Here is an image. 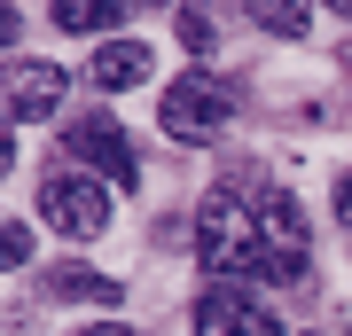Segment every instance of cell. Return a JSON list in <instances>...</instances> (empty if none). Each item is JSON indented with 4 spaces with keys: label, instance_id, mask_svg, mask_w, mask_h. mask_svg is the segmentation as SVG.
<instances>
[{
    "label": "cell",
    "instance_id": "1",
    "mask_svg": "<svg viewBox=\"0 0 352 336\" xmlns=\"http://www.w3.org/2000/svg\"><path fill=\"white\" fill-rule=\"evenodd\" d=\"M196 258L212 282H298L305 274V212L274 180H219L196 203Z\"/></svg>",
    "mask_w": 352,
    "mask_h": 336
},
{
    "label": "cell",
    "instance_id": "2",
    "mask_svg": "<svg viewBox=\"0 0 352 336\" xmlns=\"http://www.w3.org/2000/svg\"><path fill=\"white\" fill-rule=\"evenodd\" d=\"M39 219H47L55 235L87 243V235H102V227H110V188L63 157V164H47V172H39Z\"/></svg>",
    "mask_w": 352,
    "mask_h": 336
},
{
    "label": "cell",
    "instance_id": "3",
    "mask_svg": "<svg viewBox=\"0 0 352 336\" xmlns=\"http://www.w3.org/2000/svg\"><path fill=\"white\" fill-rule=\"evenodd\" d=\"M227 110H235V102H227V87H212V78L204 71H188V78H173V87H164V102H157V117H164V133L173 141H219L227 133Z\"/></svg>",
    "mask_w": 352,
    "mask_h": 336
},
{
    "label": "cell",
    "instance_id": "4",
    "mask_svg": "<svg viewBox=\"0 0 352 336\" xmlns=\"http://www.w3.org/2000/svg\"><path fill=\"white\" fill-rule=\"evenodd\" d=\"M63 157L71 164H87V172L102 180V188H133L141 180V164H133V141L118 133V117H71V133H63Z\"/></svg>",
    "mask_w": 352,
    "mask_h": 336
},
{
    "label": "cell",
    "instance_id": "5",
    "mask_svg": "<svg viewBox=\"0 0 352 336\" xmlns=\"http://www.w3.org/2000/svg\"><path fill=\"white\" fill-rule=\"evenodd\" d=\"M63 87H71V78L55 71V63H32V55L0 63V125H32V117H55V110H63Z\"/></svg>",
    "mask_w": 352,
    "mask_h": 336
},
{
    "label": "cell",
    "instance_id": "6",
    "mask_svg": "<svg viewBox=\"0 0 352 336\" xmlns=\"http://www.w3.org/2000/svg\"><path fill=\"white\" fill-rule=\"evenodd\" d=\"M196 336H282V321H274V305H266L258 289L212 282L196 298Z\"/></svg>",
    "mask_w": 352,
    "mask_h": 336
},
{
    "label": "cell",
    "instance_id": "7",
    "mask_svg": "<svg viewBox=\"0 0 352 336\" xmlns=\"http://www.w3.org/2000/svg\"><path fill=\"white\" fill-rule=\"evenodd\" d=\"M87 71H94V87H102V94H126V87H149V71H157V55L141 47V39H102Z\"/></svg>",
    "mask_w": 352,
    "mask_h": 336
},
{
    "label": "cell",
    "instance_id": "8",
    "mask_svg": "<svg viewBox=\"0 0 352 336\" xmlns=\"http://www.w3.org/2000/svg\"><path fill=\"white\" fill-rule=\"evenodd\" d=\"M133 0H55V24L63 32H110Z\"/></svg>",
    "mask_w": 352,
    "mask_h": 336
},
{
    "label": "cell",
    "instance_id": "9",
    "mask_svg": "<svg viewBox=\"0 0 352 336\" xmlns=\"http://www.w3.org/2000/svg\"><path fill=\"white\" fill-rule=\"evenodd\" d=\"M243 8H251V24H266L274 39H298L314 24V0H243Z\"/></svg>",
    "mask_w": 352,
    "mask_h": 336
},
{
    "label": "cell",
    "instance_id": "10",
    "mask_svg": "<svg viewBox=\"0 0 352 336\" xmlns=\"http://www.w3.org/2000/svg\"><path fill=\"white\" fill-rule=\"evenodd\" d=\"M47 289H55V298H87V305H118V282L110 274H87V266H55Z\"/></svg>",
    "mask_w": 352,
    "mask_h": 336
},
{
    "label": "cell",
    "instance_id": "11",
    "mask_svg": "<svg viewBox=\"0 0 352 336\" xmlns=\"http://www.w3.org/2000/svg\"><path fill=\"white\" fill-rule=\"evenodd\" d=\"M24 258H32V235H24L16 219H0V274H16Z\"/></svg>",
    "mask_w": 352,
    "mask_h": 336
},
{
    "label": "cell",
    "instance_id": "12",
    "mask_svg": "<svg viewBox=\"0 0 352 336\" xmlns=\"http://www.w3.org/2000/svg\"><path fill=\"white\" fill-rule=\"evenodd\" d=\"M180 39H188L196 55L212 47V39H219V24H212V8H180Z\"/></svg>",
    "mask_w": 352,
    "mask_h": 336
},
{
    "label": "cell",
    "instance_id": "13",
    "mask_svg": "<svg viewBox=\"0 0 352 336\" xmlns=\"http://www.w3.org/2000/svg\"><path fill=\"white\" fill-rule=\"evenodd\" d=\"M16 39H24V24H16V8L0 0V47H16Z\"/></svg>",
    "mask_w": 352,
    "mask_h": 336
},
{
    "label": "cell",
    "instance_id": "14",
    "mask_svg": "<svg viewBox=\"0 0 352 336\" xmlns=\"http://www.w3.org/2000/svg\"><path fill=\"white\" fill-rule=\"evenodd\" d=\"M78 336H141V328H126V321H94V328H78Z\"/></svg>",
    "mask_w": 352,
    "mask_h": 336
},
{
    "label": "cell",
    "instance_id": "15",
    "mask_svg": "<svg viewBox=\"0 0 352 336\" xmlns=\"http://www.w3.org/2000/svg\"><path fill=\"white\" fill-rule=\"evenodd\" d=\"M337 219H344V227H352V172H344V180H337Z\"/></svg>",
    "mask_w": 352,
    "mask_h": 336
},
{
    "label": "cell",
    "instance_id": "16",
    "mask_svg": "<svg viewBox=\"0 0 352 336\" xmlns=\"http://www.w3.org/2000/svg\"><path fill=\"white\" fill-rule=\"evenodd\" d=\"M8 157H16V149H8V133H0V180H8Z\"/></svg>",
    "mask_w": 352,
    "mask_h": 336
},
{
    "label": "cell",
    "instance_id": "17",
    "mask_svg": "<svg viewBox=\"0 0 352 336\" xmlns=\"http://www.w3.org/2000/svg\"><path fill=\"white\" fill-rule=\"evenodd\" d=\"M321 8H337V16H352V0H321Z\"/></svg>",
    "mask_w": 352,
    "mask_h": 336
},
{
    "label": "cell",
    "instance_id": "18",
    "mask_svg": "<svg viewBox=\"0 0 352 336\" xmlns=\"http://www.w3.org/2000/svg\"><path fill=\"white\" fill-rule=\"evenodd\" d=\"M344 71H352V47H344Z\"/></svg>",
    "mask_w": 352,
    "mask_h": 336
},
{
    "label": "cell",
    "instance_id": "19",
    "mask_svg": "<svg viewBox=\"0 0 352 336\" xmlns=\"http://www.w3.org/2000/svg\"><path fill=\"white\" fill-rule=\"evenodd\" d=\"M133 8H149V0H133Z\"/></svg>",
    "mask_w": 352,
    "mask_h": 336
}]
</instances>
